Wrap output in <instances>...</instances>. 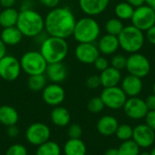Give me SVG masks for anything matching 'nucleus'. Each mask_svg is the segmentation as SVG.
Returning a JSON list of instances; mask_svg holds the SVG:
<instances>
[{"instance_id":"f257e3e1","label":"nucleus","mask_w":155,"mask_h":155,"mask_svg":"<svg viewBox=\"0 0 155 155\" xmlns=\"http://www.w3.org/2000/svg\"><path fill=\"white\" fill-rule=\"evenodd\" d=\"M76 19L68 7L51 9L45 17V30L50 36L67 39L73 35Z\"/></svg>"},{"instance_id":"f03ea898","label":"nucleus","mask_w":155,"mask_h":155,"mask_svg":"<svg viewBox=\"0 0 155 155\" xmlns=\"http://www.w3.org/2000/svg\"><path fill=\"white\" fill-rule=\"evenodd\" d=\"M16 27L24 36L36 37L45 30V18L35 10L25 8L19 12Z\"/></svg>"},{"instance_id":"7ed1b4c3","label":"nucleus","mask_w":155,"mask_h":155,"mask_svg":"<svg viewBox=\"0 0 155 155\" xmlns=\"http://www.w3.org/2000/svg\"><path fill=\"white\" fill-rule=\"evenodd\" d=\"M39 52L47 64L59 63L63 62L67 56L69 46L65 39L49 35L42 41Z\"/></svg>"},{"instance_id":"20e7f679","label":"nucleus","mask_w":155,"mask_h":155,"mask_svg":"<svg viewBox=\"0 0 155 155\" xmlns=\"http://www.w3.org/2000/svg\"><path fill=\"white\" fill-rule=\"evenodd\" d=\"M100 25L92 16H85L76 20L73 36L80 43H94L100 35Z\"/></svg>"},{"instance_id":"39448f33","label":"nucleus","mask_w":155,"mask_h":155,"mask_svg":"<svg viewBox=\"0 0 155 155\" xmlns=\"http://www.w3.org/2000/svg\"><path fill=\"white\" fill-rule=\"evenodd\" d=\"M120 47L129 54L138 53L144 45L145 36L140 29L134 25L124 26L118 35Z\"/></svg>"},{"instance_id":"423d86ee","label":"nucleus","mask_w":155,"mask_h":155,"mask_svg":"<svg viewBox=\"0 0 155 155\" xmlns=\"http://www.w3.org/2000/svg\"><path fill=\"white\" fill-rule=\"evenodd\" d=\"M19 61L22 71L28 75L45 74L48 64L42 54L37 51L25 52Z\"/></svg>"},{"instance_id":"0eeeda50","label":"nucleus","mask_w":155,"mask_h":155,"mask_svg":"<svg viewBox=\"0 0 155 155\" xmlns=\"http://www.w3.org/2000/svg\"><path fill=\"white\" fill-rule=\"evenodd\" d=\"M125 69L128 71L129 74L143 79L150 74L151 63L145 55L140 53H134L127 57Z\"/></svg>"},{"instance_id":"6e6552de","label":"nucleus","mask_w":155,"mask_h":155,"mask_svg":"<svg viewBox=\"0 0 155 155\" xmlns=\"http://www.w3.org/2000/svg\"><path fill=\"white\" fill-rule=\"evenodd\" d=\"M132 25L141 31H147L155 25V11L147 5H143L134 8L131 18Z\"/></svg>"},{"instance_id":"1a4fd4ad","label":"nucleus","mask_w":155,"mask_h":155,"mask_svg":"<svg viewBox=\"0 0 155 155\" xmlns=\"http://www.w3.org/2000/svg\"><path fill=\"white\" fill-rule=\"evenodd\" d=\"M100 97L103 100L104 106L111 110L122 109L127 100L126 94L118 85L104 88Z\"/></svg>"},{"instance_id":"9d476101","label":"nucleus","mask_w":155,"mask_h":155,"mask_svg":"<svg viewBox=\"0 0 155 155\" xmlns=\"http://www.w3.org/2000/svg\"><path fill=\"white\" fill-rule=\"evenodd\" d=\"M26 141L35 146H39L50 140L51 130L49 126L44 123H34L30 124L25 131Z\"/></svg>"},{"instance_id":"9b49d317","label":"nucleus","mask_w":155,"mask_h":155,"mask_svg":"<svg viewBox=\"0 0 155 155\" xmlns=\"http://www.w3.org/2000/svg\"><path fill=\"white\" fill-rule=\"evenodd\" d=\"M20 61L9 54H5L0 59V77L7 82L16 80L21 74Z\"/></svg>"},{"instance_id":"f8f14e48","label":"nucleus","mask_w":155,"mask_h":155,"mask_svg":"<svg viewBox=\"0 0 155 155\" xmlns=\"http://www.w3.org/2000/svg\"><path fill=\"white\" fill-rule=\"evenodd\" d=\"M123 109L124 114L128 118L135 121L144 119L149 112L145 101L138 96L127 98Z\"/></svg>"},{"instance_id":"ddd939ff","label":"nucleus","mask_w":155,"mask_h":155,"mask_svg":"<svg viewBox=\"0 0 155 155\" xmlns=\"http://www.w3.org/2000/svg\"><path fill=\"white\" fill-rule=\"evenodd\" d=\"M133 140L140 148H150L155 143V132L145 124H138L134 128Z\"/></svg>"},{"instance_id":"4468645a","label":"nucleus","mask_w":155,"mask_h":155,"mask_svg":"<svg viewBox=\"0 0 155 155\" xmlns=\"http://www.w3.org/2000/svg\"><path fill=\"white\" fill-rule=\"evenodd\" d=\"M44 102L50 106H58L65 99V91L59 84H47L42 91Z\"/></svg>"},{"instance_id":"2eb2a0df","label":"nucleus","mask_w":155,"mask_h":155,"mask_svg":"<svg viewBox=\"0 0 155 155\" xmlns=\"http://www.w3.org/2000/svg\"><path fill=\"white\" fill-rule=\"evenodd\" d=\"M74 55L79 62L91 64L100 56V52L94 43H80L75 47Z\"/></svg>"},{"instance_id":"dca6fc26","label":"nucleus","mask_w":155,"mask_h":155,"mask_svg":"<svg viewBox=\"0 0 155 155\" xmlns=\"http://www.w3.org/2000/svg\"><path fill=\"white\" fill-rule=\"evenodd\" d=\"M121 88L127 97H136L142 93L143 84L142 78L128 74L121 81Z\"/></svg>"},{"instance_id":"f3484780","label":"nucleus","mask_w":155,"mask_h":155,"mask_svg":"<svg viewBox=\"0 0 155 155\" xmlns=\"http://www.w3.org/2000/svg\"><path fill=\"white\" fill-rule=\"evenodd\" d=\"M110 0H79V6L87 16L93 17L104 12Z\"/></svg>"},{"instance_id":"a211bd4d","label":"nucleus","mask_w":155,"mask_h":155,"mask_svg":"<svg viewBox=\"0 0 155 155\" xmlns=\"http://www.w3.org/2000/svg\"><path fill=\"white\" fill-rule=\"evenodd\" d=\"M45 74L47 80H50L54 84H60L66 79L68 71L64 63L59 62L48 64Z\"/></svg>"},{"instance_id":"6ab92c4d","label":"nucleus","mask_w":155,"mask_h":155,"mask_svg":"<svg viewBox=\"0 0 155 155\" xmlns=\"http://www.w3.org/2000/svg\"><path fill=\"white\" fill-rule=\"evenodd\" d=\"M119 126L118 120L113 115L102 116L96 124L98 133L105 137H110L115 134L117 127Z\"/></svg>"},{"instance_id":"aec40b11","label":"nucleus","mask_w":155,"mask_h":155,"mask_svg":"<svg viewBox=\"0 0 155 155\" xmlns=\"http://www.w3.org/2000/svg\"><path fill=\"white\" fill-rule=\"evenodd\" d=\"M97 47L99 49V52L102 53L103 54L111 55L115 54L120 47L118 36L109 34L103 35L98 42Z\"/></svg>"},{"instance_id":"412c9836","label":"nucleus","mask_w":155,"mask_h":155,"mask_svg":"<svg viewBox=\"0 0 155 155\" xmlns=\"http://www.w3.org/2000/svg\"><path fill=\"white\" fill-rule=\"evenodd\" d=\"M99 76L101 80V85L104 88L117 86L122 81L121 71L112 66H109L105 70L102 71Z\"/></svg>"},{"instance_id":"4be33fe9","label":"nucleus","mask_w":155,"mask_h":155,"mask_svg":"<svg viewBox=\"0 0 155 155\" xmlns=\"http://www.w3.org/2000/svg\"><path fill=\"white\" fill-rule=\"evenodd\" d=\"M23 36L24 35L16 26H11L3 28L0 35V39L6 46H14L17 45L22 41Z\"/></svg>"},{"instance_id":"5701e85b","label":"nucleus","mask_w":155,"mask_h":155,"mask_svg":"<svg viewBox=\"0 0 155 155\" xmlns=\"http://www.w3.org/2000/svg\"><path fill=\"white\" fill-rule=\"evenodd\" d=\"M50 118L52 123L58 127L68 126L71 121V114L69 111L63 106H55L51 112Z\"/></svg>"},{"instance_id":"b1692460","label":"nucleus","mask_w":155,"mask_h":155,"mask_svg":"<svg viewBox=\"0 0 155 155\" xmlns=\"http://www.w3.org/2000/svg\"><path fill=\"white\" fill-rule=\"evenodd\" d=\"M19 114L16 109L11 105L4 104L0 106V124L5 127L15 125L18 123Z\"/></svg>"},{"instance_id":"393cba45","label":"nucleus","mask_w":155,"mask_h":155,"mask_svg":"<svg viewBox=\"0 0 155 155\" xmlns=\"http://www.w3.org/2000/svg\"><path fill=\"white\" fill-rule=\"evenodd\" d=\"M64 155H86L87 148L81 139H69L64 145Z\"/></svg>"},{"instance_id":"a878e982","label":"nucleus","mask_w":155,"mask_h":155,"mask_svg":"<svg viewBox=\"0 0 155 155\" xmlns=\"http://www.w3.org/2000/svg\"><path fill=\"white\" fill-rule=\"evenodd\" d=\"M19 12L15 8H5L0 11V25L3 28L16 26Z\"/></svg>"},{"instance_id":"bb28decb","label":"nucleus","mask_w":155,"mask_h":155,"mask_svg":"<svg viewBox=\"0 0 155 155\" xmlns=\"http://www.w3.org/2000/svg\"><path fill=\"white\" fill-rule=\"evenodd\" d=\"M62 149L60 145L54 141H47L43 144L37 146L35 155H61Z\"/></svg>"},{"instance_id":"cd10ccee","label":"nucleus","mask_w":155,"mask_h":155,"mask_svg":"<svg viewBox=\"0 0 155 155\" xmlns=\"http://www.w3.org/2000/svg\"><path fill=\"white\" fill-rule=\"evenodd\" d=\"M47 85V78L45 74L29 75L27 79V86L33 92H41Z\"/></svg>"},{"instance_id":"c85d7f7f","label":"nucleus","mask_w":155,"mask_h":155,"mask_svg":"<svg viewBox=\"0 0 155 155\" xmlns=\"http://www.w3.org/2000/svg\"><path fill=\"white\" fill-rule=\"evenodd\" d=\"M134 12V7L131 5L129 3L121 2L115 5L114 13L116 15V17L120 20H131L133 15Z\"/></svg>"},{"instance_id":"c756f323","label":"nucleus","mask_w":155,"mask_h":155,"mask_svg":"<svg viewBox=\"0 0 155 155\" xmlns=\"http://www.w3.org/2000/svg\"><path fill=\"white\" fill-rule=\"evenodd\" d=\"M119 155H139L141 153V148L133 140H128L122 142L118 147Z\"/></svg>"},{"instance_id":"7c9ffc66","label":"nucleus","mask_w":155,"mask_h":155,"mask_svg":"<svg viewBox=\"0 0 155 155\" xmlns=\"http://www.w3.org/2000/svg\"><path fill=\"white\" fill-rule=\"evenodd\" d=\"M124 27V25L122 20H120L117 17L116 18H110L105 23L106 34L113 35L115 36H118L120 35V33L123 31Z\"/></svg>"},{"instance_id":"2f4dec72","label":"nucleus","mask_w":155,"mask_h":155,"mask_svg":"<svg viewBox=\"0 0 155 155\" xmlns=\"http://www.w3.org/2000/svg\"><path fill=\"white\" fill-rule=\"evenodd\" d=\"M133 134H134V127H132L130 124H119V126L117 127L114 135L119 141L124 142L133 139Z\"/></svg>"},{"instance_id":"473e14b6","label":"nucleus","mask_w":155,"mask_h":155,"mask_svg":"<svg viewBox=\"0 0 155 155\" xmlns=\"http://www.w3.org/2000/svg\"><path fill=\"white\" fill-rule=\"evenodd\" d=\"M104 104L103 102V100L101 99V97L99 96H95L93 97L92 99L89 100L88 104H87V109L91 114H97L99 113H101L104 109Z\"/></svg>"},{"instance_id":"72a5a7b5","label":"nucleus","mask_w":155,"mask_h":155,"mask_svg":"<svg viewBox=\"0 0 155 155\" xmlns=\"http://www.w3.org/2000/svg\"><path fill=\"white\" fill-rule=\"evenodd\" d=\"M126 63H127V57L122 54H115L111 59V66L119 71L125 69Z\"/></svg>"},{"instance_id":"f704fd0d","label":"nucleus","mask_w":155,"mask_h":155,"mask_svg":"<svg viewBox=\"0 0 155 155\" xmlns=\"http://www.w3.org/2000/svg\"><path fill=\"white\" fill-rule=\"evenodd\" d=\"M5 155H28V151L25 145L15 143L7 148Z\"/></svg>"},{"instance_id":"c9c22d12","label":"nucleus","mask_w":155,"mask_h":155,"mask_svg":"<svg viewBox=\"0 0 155 155\" xmlns=\"http://www.w3.org/2000/svg\"><path fill=\"white\" fill-rule=\"evenodd\" d=\"M67 135L69 139H81L83 135V129L78 124H72L68 126Z\"/></svg>"},{"instance_id":"e433bc0d","label":"nucleus","mask_w":155,"mask_h":155,"mask_svg":"<svg viewBox=\"0 0 155 155\" xmlns=\"http://www.w3.org/2000/svg\"><path fill=\"white\" fill-rule=\"evenodd\" d=\"M85 84L89 89H97L98 87L101 86L100 76L96 75V74L90 75L89 77H87V79L85 81Z\"/></svg>"},{"instance_id":"4c0bfd02","label":"nucleus","mask_w":155,"mask_h":155,"mask_svg":"<svg viewBox=\"0 0 155 155\" xmlns=\"http://www.w3.org/2000/svg\"><path fill=\"white\" fill-rule=\"evenodd\" d=\"M94 67H95L98 71L102 72V71H104V70H105L106 68L109 67V62H108V60H107L105 57H104V56H99V57L94 61Z\"/></svg>"},{"instance_id":"58836bf2","label":"nucleus","mask_w":155,"mask_h":155,"mask_svg":"<svg viewBox=\"0 0 155 155\" xmlns=\"http://www.w3.org/2000/svg\"><path fill=\"white\" fill-rule=\"evenodd\" d=\"M144 120H145V124H147L152 130H153L155 132V110L149 111Z\"/></svg>"},{"instance_id":"ea45409f","label":"nucleus","mask_w":155,"mask_h":155,"mask_svg":"<svg viewBox=\"0 0 155 155\" xmlns=\"http://www.w3.org/2000/svg\"><path fill=\"white\" fill-rule=\"evenodd\" d=\"M6 134L10 138H16L19 135V129L16 126V124L7 126L6 127Z\"/></svg>"},{"instance_id":"a19ab883","label":"nucleus","mask_w":155,"mask_h":155,"mask_svg":"<svg viewBox=\"0 0 155 155\" xmlns=\"http://www.w3.org/2000/svg\"><path fill=\"white\" fill-rule=\"evenodd\" d=\"M146 106L148 108L149 111H154L155 110V94H150L146 97V99L144 100Z\"/></svg>"},{"instance_id":"79ce46f5","label":"nucleus","mask_w":155,"mask_h":155,"mask_svg":"<svg viewBox=\"0 0 155 155\" xmlns=\"http://www.w3.org/2000/svg\"><path fill=\"white\" fill-rule=\"evenodd\" d=\"M60 1L61 0H39V2L43 5H45V6H46L48 8H51V9L57 7L59 3H60Z\"/></svg>"},{"instance_id":"37998d69","label":"nucleus","mask_w":155,"mask_h":155,"mask_svg":"<svg viewBox=\"0 0 155 155\" xmlns=\"http://www.w3.org/2000/svg\"><path fill=\"white\" fill-rule=\"evenodd\" d=\"M146 38L150 44L155 45V25L146 31Z\"/></svg>"},{"instance_id":"c03bdc74","label":"nucleus","mask_w":155,"mask_h":155,"mask_svg":"<svg viewBox=\"0 0 155 155\" xmlns=\"http://www.w3.org/2000/svg\"><path fill=\"white\" fill-rule=\"evenodd\" d=\"M16 0H0V5L5 8H11L14 7Z\"/></svg>"},{"instance_id":"a18cd8bd","label":"nucleus","mask_w":155,"mask_h":155,"mask_svg":"<svg viewBox=\"0 0 155 155\" xmlns=\"http://www.w3.org/2000/svg\"><path fill=\"white\" fill-rule=\"evenodd\" d=\"M127 3H129L131 5H133L134 8L136 7H139L143 5H144V0H126Z\"/></svg>"},{"instance_id":"49530a36","label":"nucleus","mask_w":155,"mask_h":155,"mask_svg":"<svg viewBox=\"0 0 155 155\" xmlns=\"http://www.w3.org/2000/svg\"><path fill=\"white\" fill-rule=\"evenodd\" d=\"M5 54H6V45L0 39V59L3 58Z\"/></svg>"},{"instance_id":"de8ad7c7","label":"nucleus","mask_w":155,"mask_h":155,"mask_svg":"<svg viewBox=\"0 0 155 155\" xmlns=\"http://www.w3.org/2000/svg\"><path fill=\"white\" fill-rule=\"evenodd\" d=\"M104 155H119V152H118V148H109L108 150L105 151Z\"/></svg>"},{"instance_id":"09e8293b","label":"nucleus","mask_w":155,"mask_h":155,"mask_svg":"<svg viewBox=\"0 0 155 155\" xmlns=\"http://www.w3.org/2000/svg\"><path fill=\"white\" fill-rule=\"evenodd\" d=\"M144 3L155 11V0H144Z\"/></svg>"},{"instance_id":"8fccbe9b","label":"nucleus","mask_w":155,"mask_h":155,"mask_svg":"<svg viewBox=\"0 0 155 155\" xmlns=\"http://www.w3.org/2000/svg\"><path fill=\"white\" fill-rule=\"evenodd\" d=\"M139 155H151L150 154V152H147V151H144V152H141Z\"/></svg>"},{"instance_id":"3c124183","label":"nucleus","mask_w":155,"mask_h":155,"mask_svg":"<svg viewBox=\"0 0 155 155\" xmlns=\"http://www.w3.org/2000/svg\"><path fill=\"white\" fill-rule=\"evenodd\" d=\"M150 154L155 155V146H153V147L152 148V150L150 151Z\"/></svg>"},{"instance_id":"603ef678","label":"nucleus","mask_w":155,"mask_h":155,"mask_svg":"<svg viewBox=\"0 0 155 155\" xmlns=\"http://www.w3.org/2000/svg\"><path fill=\"white\" fill-rule=\"evenodd\" d=\"M153 94H155V82L154 84H153Z\"/></svg>"}]
</instances>
